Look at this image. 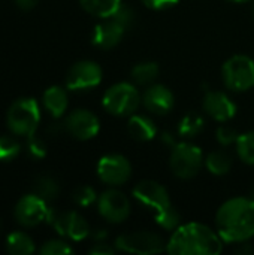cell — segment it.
I'll return each instance as SVG.
<instances>
[{
    "label": "cell",
    "mask_w": 254,
    "mask_h": 255,
    "mask_svg": "<svg viewBox=\"0 0 254 255\" xmlns=\"http://www.w3.org/2000/svg\"><path fill=\"white\" fill-rule=\"evenodd\" d=\"M231 1H234V3H247L250 0H231Z\"/></svg>",
    "instance_id": "f35d334b"
},
{
    "label": "cell",
    "mask_w": 254,
    "mask_h": 255,
    "mask_svg": "<svg viewBox=\"0 0 254 255\" xmlns=\"http://www.w3.org/2000/svg\"><path fill=\"white\" fill-rule=\"evenodd\" d=\"M90 235H91V238L94 239V242H103V241H106V238H108V232L103 230V229L94 230V232L90 233Z\"/></svg>",
    "instance_id": "8d00e7d4"
},
{
    "label": "cell",
    "mask_w": 254,
    "mask_h": 255,
    "mask_svg": "<svg viewBox=\"0 0 254 255\" xmlns=\"http://www.w3.org/2000/svg\"><path fill=\"white\" fill-rule=\"evenodd\" d=\"M235 148L243 163L249 166H254V130L240 134L237 139Z\"/></svg>",
    "instance_id": "d4e9b609"
},
{
    "label": "cell",
    "mask_w": 254,
    "mask_h": 255,
    "mask_svg": "<svg viewBox=\"0 0 254 255\" xmlns=\"http://www.w3.org/2000/svg\"><path fill=\"white\" fill-rule=\"evenodd\" d=\"M205 127V120L199 112H187L178 123V136L184 139H193L202 133Z\"/></svg>",
    "instance_id": "44dd1931"
},
{
    "label": "cell",
    "mask_w": 254,
    "mask_h": 255,
    "mask_svg": "<svg viewBox=\"0 0 254 255\" xmlns=\"http://www.w3.org/2000/svg\"><path fill=\"white\" fill-rule=\"evenodd\" d=\"M132 194L139 205L147 208L154 215L172 205L168 190L162 184L151 179L138 182L132 190Z\"/></svg>",
    "instance_id": "8fae6325"
},
{
    "label": "cell",
    "mask_w": 254,
    "mask_h": 255,
    "mask_svg": "<svg viewBox=\"0 0 254 255\" xmlns=\"http://www.w3.org/2000/svg\"><path fill=\"white\" fill-rule=\"evenodd\" d=\"M144 108L154 115H166L174 109V93L162 84H151L142 93Z\"/></svg>",
    "instance_id": "2e32d148"
},
{
    "label": "cell",
    "mask_w": 254,
    "mask_h": 255,
    "mask_svg": "<svg viewBox=\"0 0 254 255\" xmlns=\"http://www.w3.org/2000/svg\"><path fill=\"white\" fill-rule=\"evenodd\" d=\"M127 131L138 142H150L157 136V126L147 115L132 114L127 121Z\"/></svg>",
    "instance_id": "ac0fdd59"
},
{
    "label": "cell",
    "mask_w": 254,
    "mask_h": 255,
    "mask_svg": "<svg viewBox=\"0 0 254 255\" xmlns=\"http://www.w3.org/2000/svg\"><path fill=\"white\" fill-rule=\"evenodd\" d=\"M205 160L199 146L190 142H177L169 155V167L178 179H193L202 169Z\"/></svg>",
    "instance_id": "277c9868"
},
{
    "label": "cell",
    "mask_w": 254,
    "mask_h": 255,
    "mask_svg": "<svg viewBox=\"0 0 254 255\" xmlns=\"http://www.w3.org/2000/svg\"><path fill=\"white\" fill-rule=\"evenodd\" d=\"M40 121L39 105L34 99L21 97L15 100L7 111V126L13 134L33 136Z\"/></svg>",
    "instance_id": "5b68a950"
},
{
    "label": "cell",
    "mask_w": 254,
    "mask_h": 255,
    "mask_svg": "<svg viewBox=\"0 0 254 255\" xmlns=\"http://www.w3.org/2000/svg\"><path fill=\"white\" fill-rule=\"evenodd\" d=\"M207 170L214 176H225L231 172L232 157L225 151H213L205 158Z\"/></svg>",
    "instance_id": "603a6c76"
},
{
    "label": "cell",
    "mask_w": 254,
    "mask_h": 255,
    "mask_svg": "<svg viewBox=\"0 0 254 255\" xmlns=\"http://www.w3.org/2000/svg\"><path fill=\"white\" fill-rule=\"evenodd\" d=\"M148 9L153 10H165L172 6H175L180 0H141Z\"/></svg>",
    "instance_id": "d6a6232c"
},
{
    "label": "cell",
    "mask_w": 254,
    "mask_h": 255,
    "mask_svg": "<svg viewBox=\"0 0 254 255\" xmlns=\"http://www.w3.org/2000/svg\"><path fill=\"white\" fill-rule=\"evenodd\" d=\"M126 31L127 30L118 21H115L114 18H106L103 19V22L94 27L91 42L100 49H112L123 40Z\"/></svg>",
    "instance_id": "e0dca14e"
},
{
    "label": "cell",
    "mask_w": 254,
    "mask_h": 255,
    "mask_svg": "<svg viewBox=\"0 0 254 255\" xmlns=\"http://www.w3.org/2000/svg\"><path fill=\"white\" fill-rule=\"evenodd\" d=\"M117 253V248L115 245L111 247L109 244H106V241L103 242H96L93 245V248L90 250V254L91 255H114Z\"/></svg>",
    "instance_id": "836d02e7"
},
{
    "label": "cell",
    "mask_w": 254,
    "mask_h": 255,
    "mask_svg": "<svg viewBox=\"0 0 254 255\" xmlns=\"http://www.w3.org/2000/svg\"><path fill=\"white\" fill-rule=\"evenodd\" d=\"M30 152L36 157V158H40L46 154V149H45V143L40 140V139H36L34 134L30 136Z\"/></svg>",
    "instance_id": "e575fe53"
},
{
    "label": "cell",
    "mask_w": 254,
    "mask_h": 255,
    "mask_svg": "<svg viewBox=\"0 0 254 255\" xmlns=\"http://www.w3.org/2000/svg\"><path fill=\"white\" fill-rule=\"evenodd\" d=\"M238 131L226 124V123H222V126L216 130V139L220 145L223 146H228V145H232V143H237V139H238Z\"/></svg>",
    "instance_id": "f546056e"
},
{
    "label": "cell",
    "mask_w": 254,
    "mask_h": 255,
    "mask_svg": "<svg viewBox=\"0 0 254 255\" xmlns=\"http://www.w3.org/2000/svg\"><path fill=\"white\" fill-rule=\"evenodd\" d=\"M97 176L109 187L124 185L132 176V164L121 154L103 155L97 163Z\"/></svg>",
    "instance_id": "30bf717a"
},
{
    "label": "cell",
    "mask_w": 254,
    "mask_h": 255,
    "mask_svg": "<svg viewBox=\"0 0 254 255\" xmlns=\"http://www.w3.org/2000/svg\"><path fill=\"white\" fill-rule=\"evenodd\" d=\"M117 251L126 254L138 255H153L166 253V242L162 236L153 232H130L120 235L115 239Z\"/></svg>",
    "instance_id": "52a82bcc"
},
{
    "label": "cell",
    "mask_w": 254,
    "mask_h": 255,
    "mask_svg": "<svg viewBox=\"0 0 254 255\" xmlns=\"http://www.w3.org/2000/svg\"><path fill=\"white\" fill-rule=\"evenodd\" d=\"M102 67L96 61L82 60L75 63L66 75V87L70 91H85L102 82Z\"/></svg>",
    "instance_id": "7c38bea8"
},
{
    "label": "cell",
    "mask_w": 254,
    "mask_h": 255,
    "mask_svg": "<svg viewBox=\"0 0 254 255\" xmlns=\"http://www.w3.org/2000/svg\"><path fill=\"white\" fill-rule=\"evenodd\" d=\"M222 78L229 90L249 91L254 87V60L244 54L231 57L222 67Z\"/></svg>",
    "instance_id": "8992f818"
},
{
    "label": "cell",
    "mask_w": 254,
    "mask_h": 255,
    "mask_svg": "<svg viewBox=\"0 0 254 255\" xmlns=\"http://www.w3.org/2000/svg\"><path fill=\"white\" fill-rule=\"evenodd\" d=\"M142 103V94L130 82H118L109 87L103 97L102 105L106 112L115 117H130Z\"/></svg>",
    "instance_id": "3957f363"
},
{
    "label": "cell",
    "mask_w": 254,
    "mask_h": 255,
    "mask_svg": "<svg viewBox=\"0 0 254 255\" xmlns=\"http://www.w3.org/2000/svg\"><path fill=\"white\" fill-rule=\"evenodd\" d=\"M6 250L12 255H28L34 251V244L28 235L22 232H13L6 239Z\"/></svg>",
    "instance_id": "cb8c5ba5"
},
{
    "label": "cell",
    "mask_w": 254,
    "mask_h": 255,
    "mask_svg": "<svg viewBox=\"0 0 254 255\" xmlns=\"http://www.w3.org/2000/svg\"><path fill=\"white\" fill-rule=\"evenodd\" d=\"M222 251L220 235L201 223L178 226L166 242V253L171 255H219Z\"/></svg>",
    "instance_id": "7a4b0ae2"
},
{
    "label": "cell",
    "mask_w": 254,
    "mask_h": 255,
    "mask_svg": "<svg viewBox=\"0 0 254 255\" xmlns=\"http://www.w3.org/2000/svg\"><path fill=\"white\" fill-rule=\"evenodd\" d=\"M121 3H123L121 0H79L81 7L87 13L102 19L111 18L117 12Z\"/></svg>",
    "instance_id": "ffe728a7"
},
{
    "label": "cell",
    "mask_w": 254,
    "mask_h": 255,
    "mask_svg": "<svg viewBox=\"0 0 254 255\" xmlns=\"http://www.w3.org/2000/svg\"><path fill=\"white\" fill-rule=\"evenodd\" d=\"M97 211L100 217L108 223L121 224L130 217L132 206L127 196L120 190H117V187H112L111 190H106L99 196Z\"/></svg>",
    "instance_id": "ba28073f"
},
{
    "label": "cell",
    "mask_w": 254,
    "mask_h": 255,
    "mask_svg": "<svg viewBox=\"0 0 254 255\" xmlns=\"http://www.w3.org/2000/svg\"><path fill=\"white\" fill-rule=\"evenodd\" d=\"M73 202H75L78 206L88 208V206H91L94 202H97V194H96L94 188H91V187H88V185H82V187H78V188L73 191Z\"/></svg>",
    "instance_id": "f1b7e54d"
},
{
    "label": "cell",
    "mask_w": 254,
    "mask_h": 255,
    "mask_svg": "<svg viewBox=\"0 0 254 255\" xmlns=\"http://www.w3.org/2000/svg\"><path fill=\"white\" fill-rule=\"evenodd\" d=\"M253 16H254V1H253Z\"/></svg>",
    "instance_id": "ab89813d"
},
{
    "label": "cell",
    "mask_w": 254,
    "mask_h": 255,
    "mask_svg": "<svg viewBox=\"0 0 254 255\" xmlns=\"http://www.w3.org/2000/svg\"><path fill=\"white\" fill-rule=\"evenodd\" d=\"M15 1H16V6L22 10H31L39 3V0H15Z\"/></svg>",
    "instance_id": "d590c367"
},
{
    "label": "cell",
    "mask_w": 254,
    "mask_h": 255,
    "mask_svg": "<svg viewBox=\"0 0 254 255\" xmlns=\"http://www.w3.org/2000/svg\"><path fill=\"white\" fill-rule=\"evenodd\" d=\"M64 127L67 133L78 140H90L100 130L99 118L87 109H75L66 118Z\"/></svg>",
    "instance_id": "5bb4252c"
},
{
    "label": "cell",
    "mask_w": 254,
    "mask_h": 255,
    "mask_svg": "<svg viewBox=\"0 0 254 255\" xmlns=\"http://www.w3.org/2000/svg\"><path fill=\"white\" fill-rule=\"evenodd\" d=\"M49 215V208L46 206V200L39 197L37 194H27L16 203L15 218L24 227H36L40 223L46 221Z\"/></svg>",
    "instance_id": "4fadbf2b"
},
{
    "label": "cell",
    "mask_w": 254,
    "mask_h": 255,
    "mask_svg": "<svg viewBox=\"0 0 254 255\" xmlns=\"http://www.w3.org/2000/svg\"><path fill=\"white\" fill-rule=\"evenodd\" d=\"M19 143L15 137L0 136V161H10L19 154Z\"/></svg>",
    "instance_id": "83f0119b"
},
{
    "label": "cell",
    "mask_w": 254,
    "mask_h": 255,
    "mask_svg": "<svg viewBox=\"0 0 254 255\" xmlns=\"http://www.w3.org/2000/svg\"><path fill=\"white\" fill-rule=\"evenodd\" d=\"M159 64L154 61H142L133 66L130 70V78L136 85H151L159 76Z\"/></svg>",
    "instance_id": "7402d4cb"
},
{
    "label": "cell",
    "mask_w": 254,
    "mask_h": 255,
    "mask_svg": "<svg viewBox=\"0 0 254 255\" xmlns=\"http://www.w3.org/2000/svg\"><path fill=\"white\" fill-rule=\"evenodd\" d=\"M217 233L228 244L247 242L254 236V199L234 197L216 214Z\"/></svg>",
    "instance_id": "6da1fadb"
},
{
    "label": "cell",
    "mask_w": 254,
    "mask_h": 255,
    "mask_svg": "<svg viewBox=\"0 0 254 255\" xmlns=\"http://www.w3.org/2000/svg\"><path fill=\"white\" fill-rule=\"evenodd\" d=\"M154 221H156V224H157L160 229L174 232L178 226H181V215H180V212L171 205V206L166 208L165 211L156 214V215H154Z\"/></svg>",
    "instance_id": "484cf974"
},
{
    "label": "cell",
    "mask_w": 254,
    "mask_h": 255,
    "mask_svg": "<svg viewBox=\"0 0 254 255\" xmlns=\"http://www.w3.org/2000/svg\"><path fill=\"white\" fill-rule=\"evenodd\" d=\"M36 194L43 200H54L60 194V185L49 176H42L36 181Z\"/></svg>",
    "instance_id": "4316f807"
},
{
    "label": "cell",
    "mask_w": 254,
    "mask_h": 255,
    "mask_svg": "<svg viewBox=\"0 0 254 255\" xmlns=\"http://www.w3.org/2000/svg\"><path fill=\"white\" fill-rule=\"evenodd\" d=\"M72 253H73V250L69 247V244L63 242V241H48L40 248L42 255H67Z\"/></svg>",
    "instance_id": "4dcf8cb0"
},
{
    "label": "cell",
    "mask_w": 254,
    "mask_h": 255,
    "mask_svg": "<svg viewBox=\"0 0 254 255\" xmlns=\"http://www.w3.org/2000/svg\"><path fill=\"white\" fill-rule=\"evenodd\" d=\"M46 221L55 229L58 235L69 238L70 241H76V242L82 241L91 233L88 223L84 220V217L73 211L58 212L49 209V215Z\"/></svg>",
    "instance_id": "9c48e42d"
},
{
    "label": "cell",
    "mask_w": 254,
    "mask_h": 255,
    "mask_svg": "<svg viewBox=\"0 0 254 255\" xmlns=\"http://www.w3.org/2000/svg\"><path fill=\"white\" fill-rule=\"evenodd\" d=\"M238 245H241L240 248H238V254H241V255H250V254H253L254 253V248L253 247H250L249 245V241L247 242H241V244H238Z\"/></svg>",
    "instance_id": "74e56055"
},
{
    "label": "cell",
    "mask_w": 254,
    "mask_h": 255,
    "mask_svg": "<svg viewBox=\"0 0 254 255\" xmlns=\"http://www.w3.org/2000/svg\"><path fill=\"white\" fill-rule=\"evenodd\" d=\"M43 105L46 108V111L54 117V118H60L69 105L67 100V93L64 88L61 87H49L45 93H43Z\"/></svg>",
    "instance_id": "d6986e66"
},
{
    "label": "cell",
    "mask_w": 254,
    "mask_h": 255,
    "mask_svg": "<svg viewBox=\"0 0 254 255\" xmlns=\"http://www.w3.org/2000/svg\"><path fill=\"white\" fill-rule=\"evenodd\" d=\"M111 18H114L115 21H118L126 30H129L133 25V22H135V12H133V9L130 6L121 3L120 7L117 9V12Z\"/></svg>",
    "instance_id": "1f68e13d"
},
{
    "label": "cell",
    "mask_w": 254,
    "mask_h": 255,
    "mask_svg": "<svg viewBox=\"0 0 254 255\" xmlns=\"http://www.w3.org/2000/svg\"><path fill=\"white\" fill-rule=\"evenodd\" d=\"M204 112L219 123H228L237 115V105L235 102L223 91L210 90L205 93L202 100Z\"/></svg>",
    "instance_id": "9a60e30c"
}]
</instances>
